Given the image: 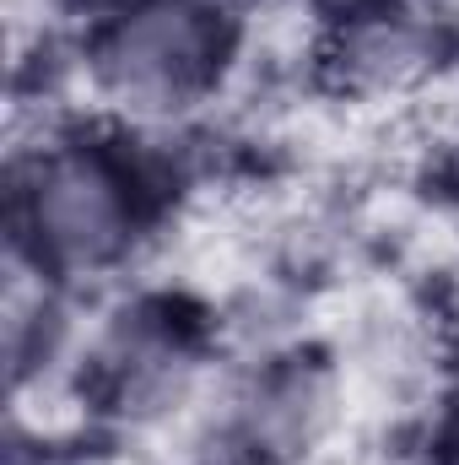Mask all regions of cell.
Returning a JSON list of instances; mask_svg holds the SVG:
<instances>
[{
	"label": "cell",
	"instance_id": "1",
	"mask_svg": "<svg viewBox=\"0 0 459 465\" xmlns=\"http://www.w3.org/2000/svg\"><path fill=\"white\" fill-rule=\"evenodd\" d=\"M16 201L27 254L54 276L103 271L135 238V173L103 146H38Z\"/></svg>",
	"mask_w": 459,
	"mask_h": 465
},
{
	"label": "cell",
	"instance_id": "3",
	"mask_svg": "<svg viewBox=\"0 0 459 465\" xmlns=\"http://www.w3.org/2000/svg\"><path fill=\"white\" fill-rule=\"evenodd\" d=\"M433 54H438L433 27H422L400 11H373V16L351 22L341 38V71L367 93L411 87L416 76H427Z\"/></svg>",
	"mask_w": 459,
	"mask_h": 465
},
{
	"label": "cell",
	"instance_id": "4",
	"mask_svg": "<svg viewBox=\"0 0 459 465\" xmlns=\"http://www.w3.org/2000/svg\"><path fill=\"white\" fill-rule=\"evenodd\" d=\"M60 5H109V16L124 11V5H135V0H60Z\"/></svg>",
	"mask_w": 459,
	"mask_h": 465
},
{
	"label": "cell",
	"instance_id": "2",
	"mask_svg": "<svg viewBox=\"0 0 459 465\" xmlns=\"http://www.w3.org/2000/svg\"><path fill=\"white\" fill-rule=\"evenodd\" d=\"M228 54V27L200 0H135L103 16L93 44V76L135 109H179L200 98Z\"/></svg>",
	"mask_w": 459,
	"mask_h": 465
}]
</instances>
